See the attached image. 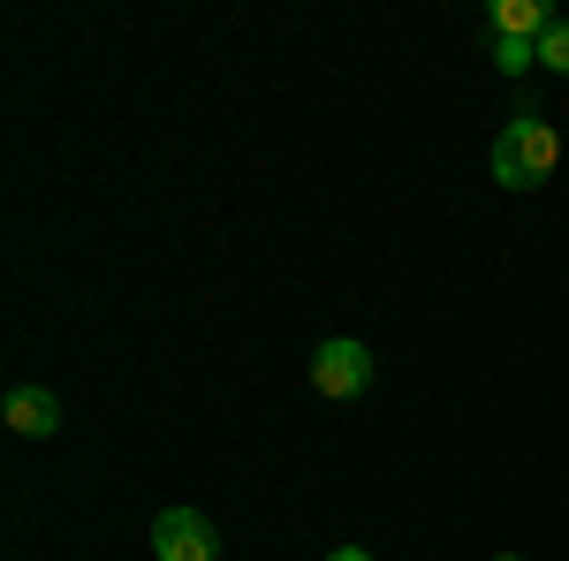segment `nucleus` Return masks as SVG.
<instances>
[{"mask_svg":"<svg viewBox=\"0 0 569 561\" xmlns=\"http://www.w3.org/2000/svg\"><path fill=\"white\" fill-rule=\"evenodd\" d=\"M486 168H493L501 190H539L547 174L562 168V137H555V122H547L539 107H525L509 130L493 137V160H486Z\"/></svg>","mask_w":569,"mask_h":561,"instance_id":"nucleus-1","label":"nucleus"},{"mask_svg":"<svg viewBox=\"0 0 569 561\" xmlns=\"http://www.w3.org/2000/svg\"><path fill=\"white\" fill-rule=\"evenodd\" d=\"M311 388L327 394V402H357V394L372 388V349L365 342H319L311 349Z\"/></svg>","mask_w":569,"mask_h":561,"instance_id":"nucleus-2","label":"nucleus"},{"mask_svg":"<svg viewBox=\"0 0 569 561\" xmlns=\"http://www.w3.org/2000/svg\"><path fill=\"white\" fill-rule=\"evenodd\" d=\"M213 523L198 517V509H160L152 517V554L160 561H213Z\"/></svg>","mask_w":569,"mask_h":561,"instance_id":"nucleus-3","label":"nucleus"},{"mask_svg":"<svg viewBox=\"0 0 569 561\" xmlns=\"http://www.w3.org/2000/svg\"><path fill=\"white\" fill-rule=\"evenodd\" d=\"M0 418H8V432H23V440H53V432H61V402L23 380V388H8Z\"/></svg>","mask_w":569,"mask_h":561,"instance_id":"nucleus-4","label":"nucleus"},{"mask_svg":"<svg viewBox=\"0 0 569 561\" xmlns=\"http://www.w3.org/2000/svg\"><path fill=\"white\" fill-rule=\"evenodd\" d=\"M562 16L547 0H493V39H547Z\"/></svg>","mask_w":569,"mask_h":561,"instance_id":"nucleus-5","label":"nucleus"},{"mask_svg":"<svg viewBox=\"0 0 569 561\" xmlns=\"http://www.w3.org/2000/svg\"><path fill=\"white\" fill-rule=\"evenodd\" d=\"M531 61H539V39H493V69L501 77H525Z\"/></svg>","mask_w":569,"mask_h":561,"instance_id":"nucleus-6","label":"nucleus"},{"mask_svg":"<svg viewBox=\"0 0 569 561\" xmlns=\"http://www.w3.org/2000/svg\"><path fill=\"white\" fill-rule=\"evenodd\" d=\"M539 69H555V77H569V16L539 39Z\"/></svg>","mask_w":569,"mask_h":561,"instance_id":"nucleus-7","label":"nucleus"},{"mask_svg":"<svg viewBox=\"0 0 569 561\" xmlns=\"http://www.w3.org/2000/svg\"><path fill=\"white\" fill-rule=\"evenodd\" d=\"M327 561H372V554H365V547H335Z\"/></svg>","mask_w":569,"mask_h":561,"instance_id":"nucleus-8","label":"nucleus"},{"mask_svg":"<svg viewBox=\"0 0 569 561\" xmlns=\"http://www.w3.org/2000/svg\"><path fill=\"white\" fill-rule=\"evenodd\" d=\"M493 561H517V554H493Z\"/></svg>","mask_w":569,"mask_h":561,"instance_id":"nucleus-9","label":"nucleus"}]
</instances>
